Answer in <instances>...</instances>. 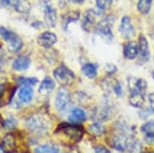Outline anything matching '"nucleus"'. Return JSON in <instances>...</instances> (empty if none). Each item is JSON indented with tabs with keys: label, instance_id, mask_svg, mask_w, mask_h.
<instances>
[{
	"label": "nucleus",
	"instance_id": "nucleus-25",
	"mask_svg": "<svg viewBox=\"0 0 154 153\" xmlns=\"http://www.w3.org/2000/svg\"><path fill=\"white\" fill-rule=\"evenodd\" d=\"M89 130H90V132H91L92 134L96 135V136H99V135L103 134L105 129H104V126L102 124H100V123H94V124H92L89 127Z\"/></svg>",
	"mask_w": 154,
	"mask_h": 153
},
{
	"label": "nucleus",
	"instance_id": "nucleus-30",
	"mask_svg": "<svg viewBox=\"0 0 154 153\" xmlns=\"http://www.w3.org/2000/svg\"><path fill=\"white\" fill-rule=\"evenodd\" d=\"M112 87H113V91H115L116 93V95L117 96H123V90H122V86L121 84H120L118 81H116L115 84L112 85Z\"/></svg>",
	"mask_w": 154,
	"mask_h": 153
},
{
	"label": "nucleus",
	"instance_id": "nucleus-3",
	"mask_svg": "<svg viewBox=\"0 0 154 153\" xmlns=\"http://www.w3.org/2000/svg\"><path fill=\"white\" fill-rule=\"evenodd\" d=\"M26 125L29 130L35 132V133H43L48 130V128L45 118L40 115H34L29 117L26 120Z\"/></svg>",
	"mask_w": 154,
	"mask_h": 153
},
{
	"label": "nucleus",
	"instance_id": "nucleus-9",
	"mask_svg": "<svg viewBox=\"0 0 154 153\" xmlns=\"http://www.w3.org/2000/svg\"><path fill=\"white\" fill-rule=\"evenodd\" d=\"M138 48H139V54L140 58H141L142 62L146 63L149 60L150 53H149V42L146 40V36L141 34L138 39Z\"/></svg>",
	"mask_w": 154,
	"mask_h": 153
},
{
	"label": "nucleus",
	"instance_id": "nucleus-12",
	"mask_svg": "<svg viewBox=\"0 0 154 153\" xmlns=\"http://www.w3.org/2000/svg\"><path fill=\"white\" fill-rule=\"evenodd\" d=\"M96 24V12L94 10H88L84 13V16L82 22V26L83 30L90 32Z\"/></svg>",
	"mask_w": 154,
	"mask_h": 153
},
{
	"label": "nucleus",
	"instance_id": "nucleus-6",
	"mask_svg": "<svg viewBox=\"0 0 154 153\" xmlns=\"http://www.w3.org/2000/svg\"><path fill=\"white\" fill-rule=\"evenodd\" d=\"M118 31L120 32V34L122 35V37L125 39H131L132 37H134L135 29L129 16L126 15L122 17L121 23H120L119 28H118Z\"/></svg>",
	"mask_w": 154,
	"mask_h": 153
},
{
	"label": "nucleus",
	"instance_id": "nucleus-28",
	"mask_svg": "<svg viewBox=\"0 0 154 153\" xmlns=\"http://www.w3.org/2000/svg\"><path fill=\"white\" fill-rule=\"evenodd\" d=\"M15 5H13V7L15 8V10L19 12H28L29 11V6L28 5H23L24 2L22 1H15Z\"/></svg>",
	"mask_w": 154,
	"mask_h": 153
},
{
	"label": "nucleus",
	"instance_id": "nucleus-27",
	"mask_svg": "<svg viewBox=\"0 0 154 153\" xmlns=\"http://www.w3.org/2000/svg\"><path fill=\"white\" fill-rule=\"evenodd\" d=\"M2 126H3V128L8 129V130L14 129L17 126V120L12 116L8 117V118H6L5 120L2 121Z\"/></svg>",
	"mask_w": 154,
	"mask_h": 153
},
{
	"label": "nucleus",
	"instance_id": "nucleus-23",
	"mask_svg": "<svg viewBox=\"0 0 154 153\" xmlns=\"http://www.w3.org/2000/svg\"><path fill=\"white\" fill-rule=\"evenodd\" d=\"M79 18V11H71L68 14H66L63 20V28L66 30L67 26L70 23L78 21Z\"/></svg>",
	"mask_w": 154,
	"mask_h": 153
},
{
	"label": "nucleus",
	"instance_id": "nucleus-31",
	"mask_svg": "<svg viewBox=\"0 0 154 153\" xmlns=\"http://www.w3.org/2000/svg\"><path fill=\"white\" fill-rule=\"evenodd\" d=\"M105 69L106 71L109 73V74H115V73L116 72L117 68H116V66L115 64H112V63H107L105 65Z\"/></svg>",
	"mask_w": 154,
	"mask_h": 153
},
{
	"label": "nucleus",
	"instance_id": "nucleus-21",
	"mask_svg": "<svg viewBox=\"0 0 154 153\" xmlns=\"http://www.w3.org/2000/svg\"><path fill=\"white\" fill-rule=\"evenodd\" d=\"M34 153H60L58 145L53 144H45L38 145L34 148Z\"/></svg>",
	"mask_w": 154,
	"mask_h": 153
},
{
	"label": "nucleus",
	"instance_id": "nucleus-11",
	"mask_svg": "<svg viewBox=\"0 0 154 153\" xmlns=\"http://www.w3.org/2000/svg\"><path fill=\"white\" fill-rule=\"evenodd\" d=\"M44 16L46 25L50 26V28H54L57 23V11L55 8H53L52 5H45Z\"/></svg>",
	"mask_w": 154,
	"mask_h": 153
},
{
	"label": "nucleus",
	"instance_id": "nucleus-17",
	"mask_svg": "<svg viewBox=\"0 0 154 153\" xmlns=\"http://www.w3.org/2000/svg\"><path fill=\"white\" fill-rule=\"evenodd\" d=\"M18 97L23 103H29L33 98V89L31 86H22L18 92Z\"/></svg>",
	"mask_w": 154,
	"mask_h": 153
},
{
	"label": "nucleus",
	"instance_id": "nucleus-26",
	"mask_svg": "<svg viewBox=\"0 0 154 153\" xmlns=\"http://www.w3.org/2000/svg\"><path fill=\"white\" fill-rule=\"evenodd\" d=\"M37 82H38L37 78H25V77L18 78V83L23 86H25V85L32 86V85H35Z\"/></svg>",
	"mask_w": 154,
	"mask_h": 153
},
{
	"label": "nucleus",
	"instance_id": "nucleus-8",
	"mask_svg": "<svg viewBox=\"0 0 154 153\" xmlns=\"http://www.w3.org/2000/svg\"><path fill=\"white\" fill-rule=\"evenodd\" d=\"M70 101L69 92L65 88H60L58 90L57 96L55 98V105L59 111H63L67 107Z\"/></svg>",
	"mask_w": 154,
	"mask_h": 153
},
{
	"label": "nucleus",
	"instance_id": "nucleus-13",
	"mask_svg": "<svg viewBox=\"0 0 154 153\" xmlns=\"http://www.w3.org/2000/svg\"><path fill=\"white\" fill-rule=\"evenodd\" d=\"M123 53H124V57L127 60H134L139 53L138 44L132 41L126 43L123 48Z\"/></svg>",
	"mask_w": 154,
	"mask_h": 153
},
{
	"label": "nucleus",
	"instance_id": "nucleus-1",
	"mask_svg": "<svg viewBox=\"0 0 154 153\" xmlns=\"http://www.w3.org/2000/svg\"><path fill=\"white\" fill-rule=\"evenodd\" d=\"M0 37L8 43V48L11 52L16 53L23 46L22 39L16 33L9 30L5 26H0Z\"/></svg>",
	"mask_w": 154,
	"mask_h": 153
},
{
	"label": "nucleus",
	"instance_id": "nucleus-34",
	"mask_svg": "<svg viewBox=\"0 0 154 153\" xmlns=\"http://www.w3.org/2000/svg\"><path fill=\"white\" fill-rule=\"evenodd\" d=\"M149 106H150V109L151 111L154 112V92L149 94Z\"/></svg>",
	"mask_w": 154,
	"mask_h": 153
},
{
	"label": "nucleus",
	"instance_id": "nucleus-19",
	"mask_svg": "<svg viewBox=\"0 0 154 153\" xmlns=\"http://www.w3.org/2000/svg\"><path fill=\"white\" fill-rule=\"evenodd\" d=\"M68 118L72 123H80V122L85 121L86 114L82 109L74 108L70 111Z\"/></svg>",
	"mask_w": 154,
	"mask_h": 153
},
{
	"label": "nucleus",
	"instance_id": "nucleus-18",
	"mask_svg": "<svg viewBox=\"0 0 154 153\" xmlns=\"http://www.w3.org/2000/svg\"><path fill=\"white\" fill-rule=\"evenodd\" d=\"M55 85V81L50 77H45L39 87V93L43 95H48L54 90Z\"/></svg>",
	"mask_w": 154,
	"mask_h": 153
},
{
	"label": "nucleus",
	"instance_id": "nucleus-33",
	"mask_svg": "<svg viewBox=\"0 0 154 153\" xmlns=\"http://www.w3.org/2000/svg\"><path fill=\"white\" fill-rule=\"evenodd\" d=\"M5 92H6V85L4 83H0V107L2 106V99Z\"/></svg>",
	"mask_w": 154,
	"mask_h": 153
},
{
	"label": "nucleus",
	"instance_id": "nucleus-15",
	"mask_svg": "<svg viewBox=\"0 0 154 153\" xmlns=\"http://www.w3.org/2000/svg\"><path fill=\"white\" fill-rule=\"evenodd\" d=\"M141 131L145 134L146 141L149 144L154 143V121L150 120L143 124L140 128Z\"/></svg>",
	"mask_w": 154,
	"mask_h": 153
},
{
	"label": "nucleus",
	"instance_id": "nucleus-29",
	"mask_svg": "<svg viewBox=\"0 0 154 153\" xmlns=\"http://www.w3.org/2000/svg\"><path fill=\"white\" fill-rule=\"evenodd\" d=\"M112 1H106V0H104V1H101V0H97V1L96 2L97 4V7L99 11H104L106 9H108L109 7H111Z\"/></svg>",
	"mask_w": 154,
	"mask_h": 153
},
{
	"label": "nucleus",
	"instance_id": "nucleus-16",
	"mask_svg": "<svg viewBox=\"0 0 154 153\" xmlns=\"http://www.w3.org/2000/svg\"><path fill=\"white\" fill-rule=\"evenodd\" d=\"M1 147L5 153H12L15 151L16 148V143H15V138L11 133L7 134L4 138L1 144Z\"/></svg>",
	"mask_w": 154,
	"mask_h": 153
},
{
	"label": "nucleus",
	"instance_id": "nucleus-35",
	"mask_svg": "<svg viewBox=\"0 0 154 153\" xmlns=\"http://www.w3.org/2000/svg\"><path fill=\"white\" fill-rule=\"evenodd\" d=\"M0 4H2V6H10L12 4L11 1H0Z\"/></svg>",
	"mask_w": 154,
	"mask_h": 153
},
{
	"label": "nucleus",
	"instance_id": "nucleus-5",
	"mask_svg": "<svg viewBox=\"0 0 154 153\" xmlns=\"http://www.w3.org/2000/svg\"><path fill=\"white\" fill-rule=\"evenodd\" d=\"M58 130H62L66 136H68L71 140L74 141H79L83 134L82 129L80 127H78L76 125L61 124L59 126Z\"/></svg>",
	"mask_w": 154,
	"mask_h": 153
},
{
	"label": "nucleus",
	"instance_id": "nucleus-7",
	"mask_svg": "<svg viewBox=\"0 0 154 153\" xmlns=\"http://www.w3.org/2000/svg\"><path fill=\"white\" fill-rule=\"evenodd\" d=\"M128 86L131 93H140V94L145 95L148 84L144 78L130 77L128 78Z\"/></svg>",
	"mask_w": 154,
	"mask_h": 153
},
{
	"label": "nucleus",
	"instance_id": "nucleus-4",
	"mask_svg": "<svg viewBox=\"0 0 154 153\" xmlns=\"http://www.w3.org/2000/svg\"><path fill=\"white\" fill-rule=\"evenodd\" d=\"M96 32L97 35L101 37L105 42L111 43L113 39V34L112 31V24L108 18L101 20L96 26Z\"/></svg>",
	"mask_w": 154,
	"mask_h": 153
},
{
	"label": "nucleus",
	"instance_id": "nucleus-38",
	"mask_svg": "<svg viewBox=\"0 0 154 153\" xmlns=\"http://www.w3.org/2000/svg\"><path fill=\"white\" fill-rule=\"evenodd\" d=\"M0 119H1V116H0Z\"/></svg>",
	"mask_w": 154,
	"mask_h": 153
},
{
	"label": "nucleus",
	"instance_id": "nucleus-22",
	"mask_svg": "<svg viewBox=\"0 0 154 153\" xmlns=\"http://www.w3.org/2000/svg\"><path fill=\"white\" fill-rule=\"evenodd\" d=\"M82 73L89 78H96L97 75V65L95 63H86L82 66Z\"/></svg>",
	"mask_w": 154,
	"mask_h": 153
},
{
	"label": "nucleus",
	"instance_id": "nucleus-20",
	"mask_svg": "<svg viewBox=\"0 0 154 153\" xmlns=\"http://www.w3.org/2000/svg\"><path fill=\"white\" fill-rule=\"evenodd\" d=\"M129 102L132 107L140 108L142 107L145 102V96L143 94H140V93H131Z\"/></svg>",
	"mask_w": 154,
	"mask_h": 153
},
{
	"label": "nucleus",
	"instance_id": "nucleus-32",
	"mask_svg": "<svg viewBox=\"0 0 154 153\" xmlns=\"http://www.w3.org/2000/svg\"><path fill=\"white\" fill-rule=\"evenodd\" d=\"M95 153H111V151L103 145H97L95 148Z\"/></svg>",
	"mask_w": 154,
	"mask_h": 153
},
{
	"label": "nucleus",
	"instance_id": "nucleus-24",
	"mask_svg": "<svg viewBox=\"0 0 154 153\" xmlns=\"http://www.w3.org/2000/svg\"><path fill=\"white\" fill-rule=\"evenodd\" d=\"M151 0H140L137 3V9L142 14H148L151 9Z\"/></svg>",
	"mask_w": 154,
	"mask_h": 153
},
{
	"label": "nucleus",
	"instance_id": "nucleus-37",
	"mask_svg": "<svg viewBox=\"0 0 154 153\" xmlns=\"http://www.w3.org/2000/svg\"><path fill=\"white\" fill-rule=\"evenodd\" d=\"M151 76H152V78L154 79V69H153L152 72H151Z\"/></svg>",
	"mask_w": 154,
	"mask_h": 153
},
{
	"label": "nucleus",
	"instance_id": "nucleus-36",
	"mask_svg": "<svg viewBox=\"0 0 154 153\" xmlns=\"http://www.w3.org/2000/svg\"><path fill=\"white\" fill-rule=\"evenodd\" d=\"M73 3H79V4H82V3H83V1L82 0V1H73Z\"/></svg>",
	"mask_w": 154,
	"mask_h": 153
},
{
	"label": "nucleus",
	"instance_id": "nucleus-2",
	"mask_svg": "<svg viewBox=\"0 0 154 153\" xmlns=\"http://www.w3.org/2000/svg\"><path fill=\"white\" fill-rule=\"evenodd\" d=\"M56 81L63 86H67L73 83L75 79V75L69 68L66 67L65 65H61L57 67L54 72H53Z\"/></svg>",
	"mask_w": 154,
	"mask_h": 153
},
{
	"label": "nucleus",
	"instance_id": "nucleus-10",
	"mask_svg": "<svg viewBox=\"0 0 154 153\" xmlns=\"http://www.w3.org/2000/svg\"><path fill=\"white\" fill-rule=\"evenodd\" d=\"M57 43V36L51 31H45L38 37V44L45 48H49Z\"/></svg>",
	"mask_w": 154,
	"mask_h": 153
},
{
	"label": "nucleus",
	"instance_id": "nucleus-14",
	"mask_svg": "<svg viewBox=\"0 0 154 153\" xmlns=\"http://www.w3.org/2000/svg\"><path fill=\"white\" fill-rule=\"evenodd\" d=\"M31 64L29 57L26 55H21L17 57L12 63V69L15 71H24L26 70Z\"/></svg>",
	"mask_w": 154,
	"mask_h": 153
}]
</instances>
